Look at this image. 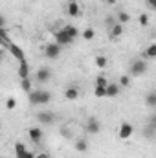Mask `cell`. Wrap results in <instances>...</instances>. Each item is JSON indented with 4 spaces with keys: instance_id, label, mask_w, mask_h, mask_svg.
<instances>
[{
    "instance_id": "obj_29",
    "label": "cell",
    "mask_w": 156,
    "mask_h": 158,
    "mask_svg": "<svg viewBox=\"0 0 156 158\" xmlns=\"http://www.w3.org/2000/svg\"><path fill=\"white\" fill-rule=\"evenodd\" d=\"M117 85H119V86H129V85H130V76H121Z\"/></svg>"
},
{
    "instance_id": "obj_12",
    "label": "cell",
    "mask_w": 156,
    "mask_h": 158,
    "mask_svg": "<svg viewBox=\"0 0 156 158\" xmlns=\"http://www.w3.org/2000/svg\"><path fill=\"white\" fill-rule=\"evenodd\" d=\"M121 92V86L117 83H109L105 86V98H117Z\"/></svg>"
},
{
    "instance_id": "obj_16",
    "label": "cell",
    "mask_w": 156,
    "mask_h": 158,
    "mask_svg": "<svg viewBox=\"0 0 156 158\" xmlns=\"http://www.w3.org/2000/svg\"><path fill=\"white\" fill-rule=\"evenodd\" d=\"M18 77H20V79L30 77V64H28V61L18 63Z\"/></svg>"
},
{
    "instance_id": "obj_25",
    "label": "cell",
    "mask_w": 156,
    "mask_h": 158,
    "mask_svg": "<svg viewBox=\"0 0 156 158\" xmlns=\"http://www.w3.org/2000/svg\"><path fill=\"white\" fill-rule=\"evenodd\" d=\"M138 22H140V26H143V28H145V26H149V24H151V17H149L147 13H142V15L138 17Z\"/></svg>"
},
{
    "instance_id": "obj_37",
    "label": "cell",
    "mask_w": 156,
    "mask_h": 158,
    "mask_svg": "<svg viewBox=\"0 0 156 158\" xmlns=\"http://www.w3.org/2000/svg\"><path fill=\"white\" fill-rule=\"evenodd\" d=\"M0 158H2V156H0Z\"/></svg>"
},
{
    "instance_id": "obj_33",
    "label": "cell",
    "mask_w": 156,
    "mask_h": 158,
    "mask_svg": "<svg viewBox=\"0 0 156 158\" xmlns=\"http://www.w3.org/2000/svg\"><path fill=\"white\" fill-rule=\"evenodd\" d=\"M33 158H51L48 153H35V156Z\"/></svg>"
},
{
    "instance_id": "obj_22",
    "label": "cell",
    "mask_w": 156,
    "mask_h": 158,
    "mask_svg": "<svg viewBox=\"0 0 156 158\" xmlns=\"http://www.w3.org/2000/svg\"><path fill=\"white\" fill-rule=\"evenodd\" d=\"M143 57H147V59H154V57H156V44H154V42L147 46V50H145Z\"/></svg>"
},
{
    "instance_id": "obj_5",
    "label": "cell",
    "mask_w": 156,
    "mask_h": 158,
    "mask_svg": "<svg viewBox=\"0 0 156 158\" xmlns=\"http://www.w3.org/2000/svg\"><path fill=\"white\" fill-rule=\"evenodd\" d=\"M6 46L9 48V52H11V55H13V57H15V59H17L18 63H22V61H26V55H24V50H22L20 46H17V44H15V42H11V40H9V42H7Z\"/></svg>"
},
{
    "instance_id": "obj_15",
    "label": "cell",
    "mask_w": 156,
    "mask_h": 158,
    "mask_svg": "<svg viewBox=\"0 0 156 158\" xmlns=\"http://www.w3.org/2000/svg\"><path fill=\"white\" fill-rule=\"evenodd\" d=\"M64 98H66L68 101H76L79 98V88L77 86H68V88L64 90Z\"/></svg>"
},
{
    "instance_id": "obj_1",
    "label": "cell",
    "mask_w": 156,
    "mask_h": 158,
    "mask_svg": "<svg viewBox=\"0 0 156 158\" xmlns=\"http://www.w3.org/2000/svg\"><path fill=\"white\" fill-rule=\"evenodd\" d=\"M28 98H30V103H31L33 107H39V105H48V103L51 101V94H50L48 90H44V88L31 90V92L28 94Z\"/></svg>"
},
{
    "instance_id": "obj_3",
    "label": "cell",
    "mask_w": 156,
    "mask_h": 158,
    "mask_svg": "<svg viewBox=\"0 0 156 158\" xmlns=\"http://www.w3.org/2000/svg\"><path fill=\"white\" fill-rule=\"evenodd\" d=\"M61 46L57 44V42H48L46 46H44V55L48 57V59H57L59 55H61Z\"/></svg>"
},
{
    "instance_id": "obj_24",
    "label": "cell",
    "mask_w": 156,
    "mask_h": 158,
    "mask_svg": "<svg viewBox=\"0 0 156 158\" xmlns=\"http://www.w3.org/2000/svg\"><path fill=\"white\" fill-rule=\"evenodd\" d=\"M79 35H83L84 40H92L96 37V31H94V28H86V30H83V33H79Z\"/></svg>"
},
{
    "instance_id": "obj_27",
    "label": "cell",
    "mask_w": 156,
    "mask_h": 158,
    "mask_svg": "<svg viewBox=\"0 0 156 158\" xmlns=\"http://www.w3.org/2000/svg\"><path fill=\"white\" fill-rule=\"evenodd\" d=\"M107 85H109V81H107L105 76H97L96 77V86H107Z\"/></svg>"
},
{
    "instance_id": "obj_18",
    "label": "cell",
    "mask_w": 156,
    "mask_h": 158,
    "mask_svg": "<svg viewBox=\"0 0 156 158\" xmlns=\"http://www.w3.org/2000/svg\"><path fill=\"white\" fill-rule=\"evenodd\" d=\"M76 151L77 153H86L88 151V142L84 138H77L76 140Z\"/></svg>"
},
{
    "instance_id": "obj_6",
    "label": "cell",
    "mask_w": 156,
    "mask_h": 158,
    "mask_svg": "<svg viewBox=\"0 0 156 158\" xmlns=\"http://www.w3.org/2000/svg\"><path fill=\"white\" fill-rule=\"evenodd\" d=\"M15 156L17 158H33L35 156V153L28 151L26 145H24L22 142H17V143H15Z\"/></svg>"
},
{
    "instance_id": "obj_2",
    "label": "cell",
    "mask_w": 156,
    "mask_h": 158,
    "mask_svg": "<svg viewBox=\"0 0 156 158\" xmlns=\"http://www.w3.org/2000/svg\"><path fill=\"white\" fill-rule=\"evenodd\" d=\"M129 70H130V76L140 77V76H143V74L149 70V64H147V61H145V59H136V61H132V63H130Z\"/></svg>"
},
{
    "instance_id": "obj_20",
    "label": "cell",
    "mask_w": 156,
    "mask_h": 158,
    "mask_svg": "<svg viewBox=\"0 0 156 158\" xmlns=\"http://www.w3.org/2000/svg\"><path fill=\"white\" fill-rule=\"evenodd\" d=\"M145 103H147V107H149V109H154V107H156V92L151 90V92L145 96Z\"/></svg>"
},
{
    "instance_id": "obj_13",
    "label": "cell",
    "mask_w": 156,
    "mask_h": 158,
    "mask_svg": "<svg viewBox=\"0 0 156 158\" xmlns=\"http://www.w3.org/2000/svg\"><path fill=\"white\" fill-rule=\"evenodd\" d=\"M50 77H51V70H50V68H39L37 74H35V81L40 83V85H42V83H48Z\"/></svg>"
},
{
    "instance_id": "obj_11",
    "label": "cell",
    "mask_w": 156,
    "mask_h": 158,
    "mask_svg": "<svg viewBox=\"0 0 156 158\" xmlns=\"http://www.w3.org/2000/svg\"><path fill=\"white\" fill-rule=\"evenodd\" d=\"M66 15H68V17H72V19L81 15V6H79L76 0H70V2L66 4Z\"/></svg>"
},
{
    "instance_id": "obj_8",
    "label": "cell",
    "mask_w": 156,
    "mask_h": 158,
    "mask_svg": "<svg viewBox=\"0 0 156 158\" xmlns=\"http://www.w3.org/2000/svg\"><path fill=\"white\" fill-rule=\"evenodd\" d=\"M42 136H44V131L40 129L39 125H37V127H30V129H28V138H30L33 143H39L40 140H42Z\"/></svg>"
},
{
    "instance_id": "obj_10",
    "label": "cell",
    "mask_w": 156,
    "mask_h": 158,
    "mask_svg": "<svg viewBox=\"0 0 156 158\" xmlns=\"http://www.w3.org/2000/svg\"><path fill=\"white\" fill-rule=\"evenodd\" d=\"M86 132L88 134H99L101 132V123L97 118H88L86 121Z\"/></svg>"
},
{
    "instance_id": "obj_4",
    "label": "cell",
    "mask_w": 156,
    "mask_h": 158,
    "mask_svg": "<svg viewBox=\"0 0 156 158\" xmlns=\"http://www.w3.org/2000/svg\"><path fill=\"white\" fill-rule=\"evenodd\" d=\"M132 132H134V127H132V123H129V121H123V123L119 125L117 138H119V140H129V138L132 136Z\"/></svg>"
},
{
    "instance_id": "obj_35",
    "label": "cell",
    "mask_w": 156,
    "mask_h": 158,
    "mask_svg": "<svg viewBox=\"0 0 156 158\" xmlns=\"http://www.w3.org/2000/svg\"><path fill=\"white\" fill-rule=\"evenodd\" d=\"M117 0H105V4H109V6H114Z\"/></svg>"
},
{
    "instance_id": "obj_36",
    "label": "cell",
    "mask_w": 156,
    "mask_h": 158,
    "mask_svg": "<svg viewBox=\"0 0 156 158\" xmlns=\"http://www.w3.org/2000/svg\"><path fill=\"white\" fill-rule=\"evenodd\" d=\"M0 53H2V50H0Z\"/></svg>"
},
{
    "instance_id": "obj_32",
    "label": "cell",
    "mask_w": 156,
    "mask_h": 158,
    "mask_svg": "<svg viewBox=\"0 0 156 158\" xmlns=\"http://www.w3.org/2000/svg\"><path fill=\"white\" fill-rule=\"evenodd\" d=\"M61 134H63V136H68V138L72 136V132H70V131H68L66 127H63V129H61Z\"/></svg>"
},
{
    "instance_id": "obj_9",
    "label": "cell",
    "mask_w": 156,
    "mask_h": 158,
    "mask_svg": "<svg viewBox=\"0 0 156 158\" xmlns=\"http://www.w3.org/2000/svg\"><path fill=\"white\" fill-rule=\"evenodd\" d=\"M53 39H55V42H57L61 48H63V46H68V44H72V42H74V40L70 39L63 30H57V31L53 33Z\"/></svg>"
},
{
    "instance_id": "obj_28",
    "label": "cell",
    "mask_w": 156,
    "mask_h": 158,
    "mask_svg": "<svg viewBox=\"0 0 156 158\" xmlns=\"http://www.w3.org/2000/svg\"><path fill=\"white\" fill-rule=\"evenodd\" d=\"M94 96L96 98H105V86H96L94 88Z\"/></svg>"
},
{
    "instance_id": "obj_30",
    "label": "cell",
    "mask_w": 156,
    "mask_h": 158,
    "mask_svg": "<svg viewBox=\"0 0 156 158\" xmlns=\"http://www.w3.org/2000/svg\"><path fill=\"white\" fill-rule=\"evenodd\" d=\"M15 107H17V99H15V98H9V99L6 101V109H9V110H13Z\"/></svg>"
},
{
    "instance_id": "obj_21",
    "label": "cell",
    "mask_w": 156,
    "mask_h": 158,
    "mask_svg": "<svg viewBox=\"0 0 156 158\" xmlns=\"http://www.w3.org/2000/svg\"><path fill=\"white\" fill-rule=\"evenodd\" d=\"M94 63H96V66H97V68H107V64H109V61H107V57H105V55H96Z\"/></svg>"
},
{
    "instance_id": "obj_31",
    "label": "cell",
    "mask_w": 156,
    "mask_h": 158,
    "mask_svg": "<svg viewBox=\"0 0 156 158\" xmlns=\"http://www.w3.org/2000/svg\"><path fill=\"white\" fill-rule=\"evenodd\" d=\"M145 4H147V7H149L151 11L156 9V0H145Z\"/></svg>"
},
{
    "instance_id": "obj_19",
    "label": "cell",
    "mask_w": 156,
    "mask_h": 158,
    "mask_svg": "<svg viewBox=\"0 0 156 158\" xmlns=\"http://www.w3.org/2000/svg\"><path fill=\"white\" fill-rule=\"evenodd\" d=\"M129 20H130V15L127 13V11H119L116 17V22L117 24H121V26H125V24H129Z\"/></svg>"
},
{
    "instance_id": "obj_17",
    "label": "cell",
    "mask_w": 156,
    "mask_h": 158,
    "mask_svg": "<svg viewBox=\"0 0 156 158\" xmlns=\"http://www.w3.org/2000/svg\"><path fill=\"white\" fill-rule=\"evenodd\" d=\"M109 33H110V35H109L110 39H119V37L123 35V26L116 22V24H114V26H112V28L109 30Z\"/></svg>"
},
{
    "instance_id": "obj_34",
    "label": "cell",
    "mask_w": 156,
    "mask_h": 158,
    "mask_svg": "<svg viewBox=\"0 0 156 158\" xmlns=\"http://www.w3.org/2000/svg\"><path fill=\"white\" fill-rule=\"evenodd\" d=\"M6 26V19H4V15H0V28H4Z\"/></svg>"
},
{
    "instance_id": "obj_23",
    "label": "cell",
    "mask_w": 156,
    "mask_h": 158,
    "mask_svg": "<svg viewBox=\"0 0 156 158\" xmlns=\"http://www.w3.org/2000/svg\"><path fill=\"white\" fill-rule=\"evenodd\" d=\"M20 88L26 92V94H30L33 88H31V79L30 77H26V79H20Z\"/></svg>"
},
{
    "instance_id": "obj_14",
    "label": "cell",
    "mask_w": 156,
    "mask_h": 158,
    "mask_svg": "<svg viewBox=\"0 0 156 158\" xmlns=\"http://www.w3.org/2000/svg\"><path fill=\"white\" fill-rule=\"evenodd\" d=\"M63 31H64V33H66L72 40H76L79 37V33H81V31H79V28H76L74 24H66V26L63 28Z\"/></svg>"
},
{
    "instance_id": "obj_7",
    "label": "cell",
    "mask_w": 156,
    "mask_h": 158,
    "mask_svg": "<svg viewBox=\"0 0 156 158\" xmlns=\"http://www.w3.org/2000/svg\"><path fill=\"white\" fill-rule=\"evenodd\" d=\"M35 118H37V121H39L40 125H51L55 121V114L48 112V110H40V112H37Z\"/></svg>"
},
{
    "instance_id": "obj_26",
    "label": "cell",
    "mask_w": 156,
    "mask_h": 158,
    "mask_svg": "<svg viewBox=\"0 0 156 158\" xmlns=\"http://www.w3.org/2000/svg\"><path fill=\"white\" fill-rule=\"evenodd\" d=\"M114 24H116V17H112V15H107V17H105V26L110 30Z\"/></svg>"
}]
</instances>
